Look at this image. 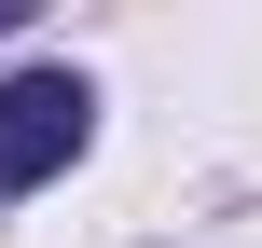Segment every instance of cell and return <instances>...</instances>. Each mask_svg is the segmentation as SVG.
<instances>
[{"label": "cell", "mask_w": 262, "mask_h": 248, "mask_svg": "<svg viewBox=\"0 0 262 248\" xmlns=\"http://www.w3.org/2000/svg\"><path fill=\"white\" fill-rule=\"evenodd\" d=\"M83 124H97V97H83L69 69H14V83H0V193H41V179L83 152Z\"/></svg>", "instance_id": "cell-1"}]
</instances>
